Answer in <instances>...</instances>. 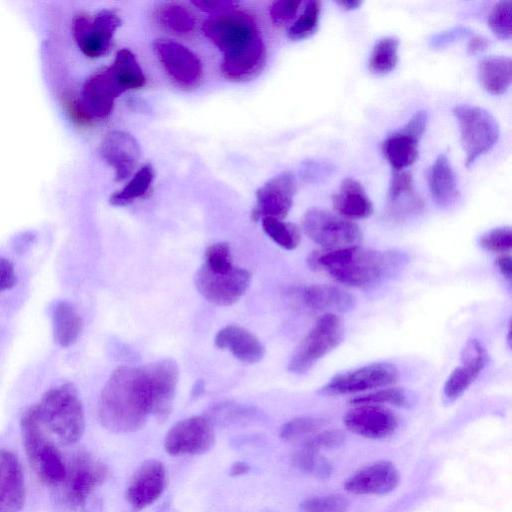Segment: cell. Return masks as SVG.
Masks as SVG:
<instances>
[{"label":"cell","mask_w":512,"mask_h":512,"mask_svg":"<svg viewBox=\"0 0 512 512\" xmlns=\"http://www.w3.org/2000/svg\"><path fill=\"white\" fill-rule=\"evenodd\" d=\"M153 395L144 366L115 369L102 389L98 417L102 426L114 433L141 429L153 416Z\"/></svg>","instance_id":"6da1fadb"},{"label":"cell","mask_w":512,"mask_h":512,"mask_svg":"<svg viewBox=\"0 0 512 512\" xmlns=\"http://www.w3.org/2000/svg\"><path fill=\"white\" fill-rule=\"evenodd\" d=\"M391 259L383 252L360 245L325 253H313L308 258L312 269L327 271L337 282L359 289L378 285L389 270Z\"/></svg>","instance_id":"7a4b0ae2"},{"label":"cell","mask_w":512,"mask_h":512,"mask_svg":"<svg viewBox=\"0 0 512 512\" xmlns=\"http://www.w3.org/2000/svg\"><path fill=\"white\" fill-rule=\"evenodd\" d=\"M34 406L43 426L60 443L72 445L80 440L85 416L78 392L72 384L65 383L50 389Z\"/></svg>","instance_id":"3957f363"},{"label":"cell","mask_w":512,"mask_h":512,"mask_svg":"<svg viewBox=\"0 0 512 512\" xmlns=\"http://www.w3.org/2000/svg\"><path fill=\"white\" fill-rule=\"evenodd\" d=\"M20 428L27 459L38 479L50 486L61 484L67 466L34 405L23 413Z\"/></svg>","instance_id":"277c9868"},{"label":"cell","mask_w":512,"mask_h":512,"mask_svg":"<svg viewBox=\"0 0 512 512\" xmlns=\"http://www.w3.org/2000/svg\"><path fill=\"white\" fill-rule=\"evenodd\" d=\"M452 111L457 119L460 142L466 155L465 165L470 167L497 143L499 124L489 111L478 106L458 104Z\"/></svg>","instance_id":"5b68a950"},{"label":"cell","mask_w":512,"mask_h":512,"mask_svg":"<svg viewBox=\"0 0 512 512\" xmlns=\"http://www.w3.org/2000/svg\"><path fill=\"white\" fill-rule=\"evenodd\" d=\"M344 338V328L335 313H324L318 317L314 327L303 338L288 363V370L304 374L321 358L338 347Z\"/></svg>","instance_id":"8992f818"},{"label":"cell","mask_w":512,"mask_h":512,"mask_svg":"<svg viewBox=\"0 0 512 512\" xmlns=\"http://www.w3.org/2000/svg\"><path fill=\"white\" fill-rule=\"evenodd\" d=\"M302 226L313 242L328 251L359 245L362 240V232L355 222L325 209L307 210Z\"/></svg>","instance_id":"52a82bcc"},{"label":"cell","mask_w":512,"mask_h":512,"mask_svg":"<svg viewBox=\"0 0 512 512\" xmlns=\"http://www.w3.org/2000/svg\"><path fill=\"white\" fill-rule=\"evenodd\" d=\"M108 475L107 466L89 452L76 453L66 469L62 483L63 500L71 509L83 508L91 493L101 486Z\"/></svg>","instance_id":"ba28073f"},{"label":"cell","mask_w":512,"mask_h":512,"mask_svg":"<svg viewBox=\"0 0 512 512\" xmlns=\"http://www.w3.org/2000/svg\"><path fill=\"white\" fill-rule=\"evenodd\" d=\"M202 32L224 55L260 35L255 18L246 11L234 9L207 19L202 24Z\"/></svg>","instance_id":"9c48e42d"},{"label":"cell","mask_w":512,"mask_h":512,"mask_svg":"<svg viewBox=\"0 0 512 512\" xmlns=\"http://www.w3.org/2000/svg\"><path fill=\"white\" fill-rule=\"evenodd\" d=\"M122 21L113 11L103 9L94 15L80 13L72 20V35L79 50L89 58L105 55Z\"/></svg>","instance_id":"30bf717a"},{"label":"cell","mask_w":512,"mask_h":512,"mask_svg":"<svg viewBox=\"0 0 512 512\" xmlns=\"http://www.w3.org/2000/svg\"><path fill=\"white\" fill-rule=\"evenodd\" d=\"M398 376L395 365L388 362H375L338 373L321 387L319 393L325 396H337L377 390L394 384Z\"/></svg>","instance_id":"8fae6325"},{"label":"cell","mask_w":512,"mask_h":512,"mask_svg":"<svg viewBox=\"0 0 512 512\" xmlns=\"http://www.w3.org/2000/svg\"><path fill=\"white\" fill-rule=\"evenodd\" d=\"M250 281V272L236 266L227 272L217 273L202 265L194 277L198 292L206 300L219 306L235 304L248 289Z\"/></svg>","instance_id":"7c38bea8"},{"label":"cell","mask_w":512,"mask_h":512,"mask_svg":"<svg viewBox=\"0 0 512 512\" xmlns=\"http://www.w3.org/2000/svg\"><path fill=\"white\" fill-rule=\"evenodd\" d=\"M152 47L162 67L178 87L190 90L200 84L202 63L186 46L169 39H156Z\"/></svg>","instance_id":"4fadbf2b"},{"label":"cell","mask_w":512,"mask_h":512,"mask_svg":"<svg viewBox=\"0 0 512 512\" xmlns=\"http://www.w3.org/2000/svg\"><path fill=\"white\" fill-rule=\"evenodd\" d=\"M215 442L213 424L208 417L192 416L178 421L167 432L164 448L172 456L201 455Z\"/></svg>","instance_id":"5bb4252c"},{"label":"cell","mask_w":512,"mask_h":512,"mask_svg":"<svg viewBox=\"0 0 512 512\" xmlns=\"http://www.w3.org/2000/svg\"><path fill=\"white\" fill-rule=\"evenodd\" d=\"M297 183L291 172H282L267 181L256 192V206L252 218H285L293 204Z\"/></svg>","instance_id":"9a60e30c"},{"label":"cell","mask_w":512,"mask_h":512,"mask_svg":"<svg viewBox=\"0 0 512 512\" xmlns=\"http://www.w3.org/2000/svg\"><path fill=\"white\" fill-rule=\"evenodd\" d=\"M166 470L162 462L147 460L133 473L126 489V500L134 512H139L154 503L163 493Z\"/></svg>","instance_id":"2e32d148"},{"label":"cell","mask_w":512,"mask_h":512,"mask_svg":"<svg viewBox=\"0 0 512 512\" xmlns=\"http://www.w3.org/2000/svg\"><path fill=\"white\" fill-rule=\"evenodd\" d=\"M346 428L368 439H385L398 428L397 416L388 408L375 404L355 405L344 416Z\"/></svg>","instance_id":"e0dca14e"},{"label":"cell","mask_w":512,"mask_h":512,"mask_svg":"<svg viewBox=\"0 0 512 512\" xmlns=\"http://www.w3.org/2000/svg\"><path fill=\"white\" fill-rule=\"evenodd\" d=\"M124 93L109 67L91 75L84 83L80 104L91 118L111 114L117 97Z\"/></svg>","instance_id":"ac0fdd59"},{"label":"cell","mask_w":512,"mask_h":512,"mask_svg":"<svg viewBox=\"0 0 512 512\" xmlns=\"http://www.w3.org/2000/svg\"><path fill=\"white\" fill-rule=\"evenodd\" d=\"M144 367L153 395V416L159 421H165L172 410L179 376L178 365L168 358Z\"/></svg>","instance_id":"d6986e66"},{"label":"cell","mask_w":512,"mask_h":512,"mask_svg":"<svg viewBox=\"0 0 512 512\" xmlns=\"http://www.w3.org/2000/svg\"><path fill=\"white\" fill-rule=\"evenodd\" d=\"M399 474L390 461H377L352 474L344 483L347 492L356 495H384L399 484Z\"/></svg>","instance_id":"ffe728a7"},{"label":"cell","mask_w":512,"mask_h":512,"mask_svg":"<svg viewBox=\"0 0 512 512\" xmlns=\"http://www.w3.org/2000/svg\"><path fill=\"white\" fill-rule=\"evenodd\" d=\"M102 158L114 169L115 181L130 177L140 156V147L136 139L124 131H112L103 139L100 146Z\"/></svg>","instance_id":"44dd1931"},{"label":"cell","mask_w":512,"mask_h":512,"mask_svg":"<svg viewBox=\"0 0 512 512\" xmlns=\"http://www.w3.org/2000/svg\"><path fill=\"white\" fill-rule=\"evenodd\" d=\"M266 61V47L261 35L242 48L225 54L220 70L222 75L235 82L253 79L263 69Z\"/></svg>","instance_id":"7402d4cb"},{"label":"cell","mask_w":512,"mask_h":512,"mask_svg":"<svg viewBox=\"0 0 512 512\" xmlns=\"http://www.w3.org/2000/svg\"><path fill=\"white\" fill-rule=\"evenodd\" d=\"M25 500L21 463L11 451L0 449V512H20Z\"/></svg>","instance_id":"603a6c76"},{"label":"cell","mask_w":512,"mask_h":512,"mask_svg":"<svg viewBox=\"0 0 512 512\" xmlns=\"http://www.w3.org/2000/svg\"><path fill=\"white\" fill-rule=\"evenodd\" d=\"M424 202L414 189L413 176L410 171L393 174L387 193L386 210L397 221L423 212Z\"/></svg>","instance_id":"cb8c5ba5"},{"label":"cell","mask_w":512,"mask_h":512,"mask_svg":"<svg viewBox=\"0 0 512 512\" xmlns=\"http://www.w3.org/2000/svg\"><path fill=\"white\" fill-rule=\"evenodd\" d=\"M214 343L220 349L229 350L243 363H257L265 354V348L260 340L247 329L237 325H228L219 330Z\"/></svg>","instance_id":"d4e9b609"},{"label":"cell","mask_w":512,"mask_h":512,"mask_svg":"<svg viewBox=\"0 0 512 512\" xmlns=\"http://www.w3.org/2000/svg\"><path fill=\"white\" fill-rule=\"evenodd\" d=\"M332 206L336 214L349 220L367 218L373 213L364 187L353 177L341 181L338 192L332 195Z\"/></svg>","instance_id":"484cf974"},{"label":"cell","mask_w":512,"mask_h":512,"mask_svg":"<svg viewBox=\"0 0 512 512\" xmlns=\"http://www.w3.org/2000/svg\"><path fill=\"white\" fill-rule=\"evenodd\" d=\"M301 300L313 311L325 313L348 312L355 306L356 300L344 289L327 284L304 287L300 292Z\"/></svg>","instance_id":"4316f807"},{"label":"cell","mask_w":512,"mask_h":512,"mask_svg":"<svg viewBox=\"0 0 512 512\" xmlns=\"http://www.w3.org/2000/svg\"><path fill=\"white\" fill-rule=\"evenodd\" d=\"M429 192L435 203L441 207L453 205L459 198L456 173L446 154H440L427 173Z\"/></svg>","instance_id":"83f0119b"},{"label":"cell","mask_w":512,"mask_h":512,"mask_svg":"<svg viewBox=\"0 0 512 512\" xmlns=\"http://www.w3.org/2000/svg\"><path fill=\"white\" fill-rule=\"evenodd\" d=\"M477 74L485 91L492 95H502L511 85V59L505 56L483 58L478 63Z\"/></svg>","instance_id":"f1b7e54d"},{"label":"cell","mask_w":512,"mask_h":512,"mask_svg":"<svg viewBox=\"0 0 512 512\" xmlns=\"http://www.w3.org/2000/svg\"><path fill=\"white\" fill-rule=\"evenodd\" d=\"M419 140L399 128L386 137L381 144V150L390 166L399 172L417 160Z\"/></svg>","instance_id":"f546056e"},{"label":"cell","mask_w":512,"mask_h":512,"mask_svg":"<svg viewBox=\"0 0 512 512\" xmlns=\"http://www.w3.org/2000/svg\"><path fill=\"white\" fill-rule=\"evenodd\" d=\"M53 333L61 347L73 345L82 331V319L77 310L67 301H59L52 310Z\"/></svg>","instance_id":"4dcf8cb0"},{"label":"cell","mask_w":512,"mask_h":512,"mask_svg":"<svg viewBox=\"0 0 512 512\" xmlns=\"http://www.w3.org/2000/svg\"><path fill=\"white\" fill-rule=\"evenodd\" d=\"M109 68L123 92L141 88L146 83V78L135 55L128 49L119 50Z\"/></svg>","instance_id":"1f68e13d"},{"label":"cell","mask_w":512,"mask_h":512,"mask_svg":"<svg viewBox=\"0 0 512 512\" xmlns=\"http://www.w3.org/2000/svg\"><path fill=\"white\" fill-rule=\"evenodd\" d=\"M154 179V169L150 164L142 166L121 190L114 192L109 202L114 206H126L135 199L146 195Z\"/></svg>","instance_id":"d6a6232c"},{"label":"cell","mask_w":512,"mask_h":512,"mask_svg":"<svg viewBox=\"0 0 512 512\" xmlns=\"http://www.w3.org/2000/svg\"><path fill=\"white\" fill-rule=\"evenodd\" d=\"M399 40L385 36L374 45L369 61V70L377 75H385L394 70L398 62Z\"/></svg>","instance_id":"836d02e7"},{"label":"cell","mask_w":512,"mask_h":512,"mask_svg":"<svg viewBox=\"0 0 512 512\" xmlns=\"http://www.w3.org/2000/svg\"><path fill=\"white\" fill-rule=\"evenodd\" d=\"M157 18L162 27L166 30L185 35L195 27V18L191 11L179 3H167L157 11Z\"/></svg>","instance_id":"e575fe53"},{"label":"cell","mask_w":512,"mask_h":512,"mask_svg":"<svg viewBox=\"0 0 512 512\" xmlns=\"http://www.w3.org/2000/svg\"><path fill=\"white\" fill-rule=\"evenodd\" d=\"M261 223L264 232L280 247L293 250L299 245L301 233L295 224L268 217L261 219Z\"/></svg>","instance_id":"d590c367"},{"label":"cell","mask_w":512,"mask_h":512,"mask_svg":"<svg viewBox=\"0 0 512 512\" xmlns=\"http://www.w3.org/2000/svg\"><path fill=\"white\" fill-rule=\"evenodd\" d=\"M292 464L301 472L326 480L332 473L331 463L318 451L301 447L292 456Z\"/></svg>","instance_id":"8d00e7d4"},{"label":"cell","mask_w":512,"mask_h":512,"mask_svg":"<svg viewBox=\"0 0 512 512\" xmlns=\"http://www.w3.org/2000/svg\"><path fill=\"white\" fill-rule=\"evenodd\" d=\"M320 12V1H308L302 14L289 27L288 37L293 41H299L315 34L319 25Z\"/></svg>","instance_id":"74e56055"},{"label":"cell","mask_w":512,"mask_h":512,"mask_svg":"<svg viewBox=\"0 0 512 512\" xmlns=\"http://www.w3.org/2000/svg\"><path fill=\"white\" fill-rule=\"evenodd\" d=\"M324 424L325 421L318 417H296L283 424L280 437L287 442L306 440L320 431Z\"/></svg>","instance_id":"f35d334b"},{"label":"cell","mask_w":512,"mask_h":512,"mask_svg":"<svg viewBox=\"0 0 512 512\" xmlns=\"http://www.w3.org/2000/svg\"><path fill=\"white\" fill-rule=\"evenodd\" d=\"M479 373L471 367L461 364L456 367L444 383L443 394L447 401L458 399L470 387Z\"/></svg>","instance_id":"ab89813d"},{"label":"cell","mask_w":512,"mask_h":512,"mask_svg":"<svg viewBox=\"0 0 512 512\" xmlns=\"http://www.w3.org/2000/svg\"><path fill=\"white\" fill-rule=\"evenodd\" d=\"M351 405L375 404L380 405L388 403L397 407H406L408 399L406 393L401 388L384 387L374 392L354 397L349 402Z\"/></svg>","instance_id":"60d3db41"},{"label":"cell","mask_w":512,"mask_h":512,"mask_svg":"<svg viewBox=\"0 0 512 512\" xmlns=\"http://www.w3.org/2000/svg\"><path fill=\"white\" fill-rule=\"evenodd\" d=\"M511 7V1H499L493 6L488 17L491 31L502 40H508L512 35Z\"/></svg>","instance_id":"b9f144b4"},{"label":"cell","mask_w":512,"mask_h":512,"mask_svg":"<svg viewBox=\"0 0 512 512\" xmlns=\"http://www.w3.org/2000/svg\"><path fill=\"white\" fill-rule=\"evenodd\" d=\"M203 266L217 273L227 272L233 268L229 244L217 242L209 245L204 252Z\"/></svg>","instance_id":"7bdbcfd3"},{"label":"cell","mask_w":512,"mask_h":512,"mask_svg":"<svg viewBox=\"0 0 512 512\" xmlns=\"http://www.w3.org/2000/svg\"><path fill=\"white\" fill-rule=\"evenodd\" d=\"M348 500L342 495L315 496L300 505L301 512H346Z\"/></svg>","instance_id":"ee69618b"},{"label":"cell","mask_w":512,"mask_h":512,"mask_svg":"<svg viewBox=\"0 0 512 512\" xmlns=\"http://www.w3.org/2000/svg\"><path fill=\"white\" fill-rule=\"evenodd\" d=\"M479 244L493 253L509 252L512 248V229L510 226L493 228L480 237Z\"/></svg>","instance_id":"f6af8a7d"},{"label":"cell","mask_w":512,"mask_h":512,"mask_svg":"<svg viewBox=\"0 0 512 512\" xmlns=\"http://www.w3.org/2000/svg\"><path fill=\"white\" fill-rule=\"evenodd\" d=\"M489 355L485 346L476 338L466 341L462 353L461 363L470 366L481 373L488 363Z\"/></svg>","instance_id":"bcb514c9"},{"label":"cell","mask_w":512,"mask_h":512,"mask_svg":"<svg viewBox=\"0 0 512 512\" xmlns=\"http://www.w3.org/2000/svg\"><path fill=\"white\" fill-rule=\"evenodd\" d=\"M346 436L343 431L338 429H329L318 432L303 442L302 447L315 451L319 449H334L344 444Z\"/></svg>","instance_id":"7dc6e473"},{"label":"cell","mask_w":512,"mask_h":512,"mask_svg":"<svg viewBox=\"0 0 512 512\" xmlns=\"http://www.w3.org/2000/svg\"><path fill=\"white\" fill-rule=\"evenodd\" d=\"M301 3L299 0L274 1L269 8L273 23L277 26H283L290 22L298 12Z\"/></svg>","instance_id":"c3c4849f"},{"label":"cell","mask_w":512,"mask_h":512,"mask_svg":"<svg viewBox=\"0 0 512 512\" xmlns=\"http://www.w3.org/2000/svg\"><path fill=\"white\" fill-rule=\"evenodd\" d=\"M472 35L473 32L469 27L455 26L432 35L429 40V46L433 49H442Z\"/></svg>","instance_id":"681fc988"},{"label":"cell","mask_w":512,"mask_h":512,"mask_svg":"<svg viewBox=\"0 0 512 512\" xmlns=\"http://www.w3.org/2000/svg\"><path fill=\"white\" fill-rule=\"evenodd\" d=\"M335 166L328 161H310L305 166L304 176L309 182H321L330 177Z\"/></svg>","instance_id":"f907efd6"},{"label":"cell","mask_w":512,"mask_h":512,"mask_svg":"<svg viewBox=\"0 0 512 512\" xmlns=\"http://www.w3.org/2000/svg\"><path fill=\"white\" fill-rule=\"evenodd\" d=\"M16 273L12 262L0 256V293L15 286Z\"/></svg>","instance_id":"816d5d0a"},{"label":"cell","mask_w":512,"mask_h":512,"mask_svg":"<svg viewBox=\"0 0 512 512\" xmlns=\"http://www.w3.org/2000/svg\"><path fill=\"white\" fill-rule=\"evenodd\" d=\"M192 3L197 6L200 10L205 11L207 13L217 15L230 10H233L235 6V2L232 1H224V0H200V1H192Z\"/></svg>","instance_id":"f5cc1de1"},{"label":"cell","mask_w":512,"mask_h":512,"mask_svg":"<svg viewBox=\"0 0 512 512\" xmlns=\"http://www.w3.org/2000/svg\"><path fill=\"white\" fill-rule=\"evenodd\" d=\"M490 45L488 38L482 35H472L467 44V53L476 55L485 51Z\"/></svg>","instance_id":"db71d44e"},{"label":"cell","mask_w":512,"mask_h":512,"mask_svg":"<svg viewBox=\"0 0 512 512\" xmlns=\"http://www.w3.org/2000/svg\"><path fill=\"white\" fill-rule=\"evenodd\" d=\"M496 264L498 269L502 273V275L508 280L511 279L512 276V258L510 255H502L499 256L496 260Z\"/></svg>","instance_id":"11a10c76"},{"label":"cell","mask_w":512,"mask_h":512,"mask_svg":"<svg viewBox=\"0 0 512 512\" xmlns=\"http://www.w3.org/2000/svg\"><path fill=\"white\" fill-rule=\"evenodd\" d=\"M249 470H250V467L247 463L242 462V461H237V462L233 463L232 466L230 467L229 474H230V476L236 477V476H241V475L247 474L249 472Z\"/></svg>","instance_id":"9f6ffc18"},{"label":"cell","mask_w":512,"mask_h":512,"mask_svg":"<svg viewBox=\"0 0 512 512\" xmlns=\"http://www.w3.org/2000/svg\"><path fill=\"white\" fill-rule=\"evenodd\" d=\"M341 8L344 10H354L357 9L359 6H361L362 1L359 0H344V1H337L336 2Z\"/></svg>","instance_id":"6f0895ef"}]
</instances>
